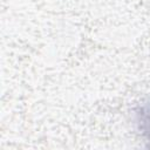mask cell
Returning a JSON list of instances; mask_svg holds the SVG:
<instances>
[{"instance_id":"obj_1","label":"cell","mask_w":150,"mask_h":150,"mask_svg":"<svg viewBox=\"0 0 150 150\" xmlns=\"http://www.w3.org/2000/svg\"><path fill=\"white\" fill-rule=\"evenodd\" d=\"M135 121L138 130L150 142V97L142 101L136 108Z\"/></svg>"}]
</instances>
